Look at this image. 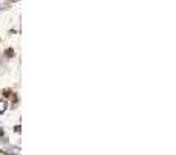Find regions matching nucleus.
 Segmentation results:
<instances>
[{
    "instance_id": "nucleus-1",
    "label": "nucleus",
    "mask_w": 176,
    "mask_h": 155,
    "mask_svg": "<svg viewBox=\"0 0 176 155\" xmlns=\"http://www.w3.org/2000/svg\"><path fill=\"white\" fill-rule=\"evenodd\" d=\"M6 107H8V103H6L5 99H0V113H3L6 110Z\"/></svg>"
},
{
    "instance_id": "nucleus-2",
    "label": "nucleus",
    "mask_w": 176,
    "mask_h": 155,
    "mask_svg": "<svg viewBox=\"0 0 176 155\" xmlns=\"http://www.w3.org/2000/svg\"><path fill=\"white\" fill-rule=\"evenodd\" d=\"M5 54H6V58H13V56H14V50H13V48H8V50L5 51Z\"/></svg>"
},
{
    "instance_id": "nucleus-3",
    "label": "nucleus",
    "mask_w": 176,
    "mask_h": 155,
    "mask_svg": "<svg viewBox=\"0 0 176 155\" xmlns=\"http://www.w3.org/2000/svg\"><path fill=\"white\" fill-rule=\"evenodd\" d=\"M2 95L5 96V98H8V96H11V95H13V92H11V90H8V89H6V90H2Z\"/></svg>"
},
{
    "instance_id": "nucleus-4",
    "label": "nucleus",
    "mask_w": 176,
    "mask_h": 155,
    "mask_svg": "<svg viewBox=\"0 0 176 155\" xmlns=\"http://www.w3.org/2000/svg\"><path fill=\"white\" fill-rule=\"evenodd\" d=\"M2 135H3V130H2V129H0V137H2Z\"/></svg>"
},
{
    "instance_id": "nucleus-5",
    "label": "nucleus",
    "mask_w": 176,
    "mask_h": 155,
    "mask_svg": "<svg viewBox=\"0 0 176 155\" xmlns=\"http://www.w3.org/2000/svg\"><path fill=\"white\" fill-rule=\"evenodd\" d=\"M11 2H16V0H11Z\"/></svg>"
}]
</instances>
